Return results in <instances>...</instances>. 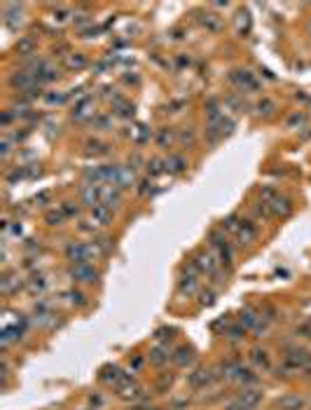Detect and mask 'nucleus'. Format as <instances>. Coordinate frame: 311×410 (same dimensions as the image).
<instances>
[{
    "mask_svg": "<svg viewBox=\"0 0 311 410\" xmlns=\"http://www.w3.org/2000/svg\"><path fill=\"white\" fill-rule=\"evenodd\" d=\"M262 401V392L255 387H244V392H239L234 398L225 403V410H255Z\"/></svg>",
    "mask_w": 311,
    "mask_h": 410,
    "instance_id": "nucleus-1",
    "label": "nucleus"
},
{
    "mask_svg": "<svg viewBox=\"0 0 311 410\" xmlns=\"http://www.w3.org/2000/svg\"><path fill=\"white\" fill-rule=\"evenodd\" d=\"M230 80L236 85V87H239V89H244V92H257V89H260V82L255 80V75H253L250 70H246V68H236V70H232Z\"/></svg>",
    "mask_w": 311,
    "mask_h": 410,
    "instance_id": "nucleus-2",
    "label": "nucleus"
},
{
    "mask_svg": "<svg viewBox=\"0 0 311 410\" xmlns=\"http://www.w3.org/2000/svg\"><path fill=\"white\" fill-rule=\"evenodd\" d=\"M283 363L297 368V371H304L311 363V352L304 349V347H293V349H288V354L283 357Z\"/></svg>",
    "mask_w": 311,
    "mask_h": 410,
    "instance_id": "nucleus-3",
    "label": "nucleus"
},
{
    "mask_svg": "<svg viewBox=\"0 0 311 410\" xmlns=\"http://www.w3.org/2000/svg\"><path fill=\"white\" fill-rule=\"evenodd\" d=\"M70 279L73 281H80V284H94L96 279H98V272H96L92 263H84V265H73L70 267Z\"/></svg>",
    "mask_w": 311,
    "mask_h": 410,
    "instance_id": "nucleus-4",
    "label": "nucleus"
},
{
    "mask_svg": "<svg viewBox=\"0 0 311 410\" xmlns=\"http://www.w3.org/2000/svg\"><path fill=\"white\" fill-rule=\"evenodd\" d=\"M234 237L239 239V244L241 246H248V244H253L257 237V230L255 225L250 223V221H246V218H239V223H236V227H234Z\"/></svg>",
    "mask_w": 311,
    "mask_h": 410,
    "instance_id": "nucleus-5",
    "label": "nucleus"
},
{
    "mask_svg": "<svg viewBox=\"0 0 311 410\" xmlns=\"http://www.w3.org/2000/svg\"><path fill=\"white\" fill-rule=\"evenodd\" d=\"M66 260H70L73 265H84L89 263V249L82 241H70L66 246Z\"/></svg>",
    "mask_w": 311,
    "mask_h": 410,
    "instance_id": "nucleus-6",
    "label": "nucleus"
},
{
    "mask_svg": "<svg viewBox=\"0 0 311 410\" xmlns=\"http://www.w3.org/2000/svg\"><path fill=\"white\" fill-rule=\"evenodd\" d=\"M218 375L213 371H208V368H197L194 373H189L187 375V384L192 389H203L206 384H211L216 380Z\"/></svg>",
    "mask_w": 311,
    "mask_h": 410,
    "instance_id": "nucleus-7",
    "label": "nucleus"
},
{
    "mask_svg": "<svg viewBox=\"0 0 311 410\" xmlns=\"http://www.w3.org/2000/svg\"><path fill=\"white\" fill-rule=\"evenodd\" d=\"M2 17H5V26L7 28H19L24 24V7L21 5H5Z\"/></svg>",
    "mask_w": 311,
    "mask_h": 410,
    "instance_id": "nucleus-8",
    "label": "nucleus"
},
{
    "mask_svg": "<svg viewBox=\"0 0 311 410\" xmlns=\"http://www.w3.org/2000/svg\"><path fill=\"white\" fill-rule=\"evenodd\" d=\"M80 202L82 206H87V209H96L98 204H101V188L98 186H84L80 190Z\"/></svg>",
    "mask_w": 311,
    "mask_h": 410,
    "instance_id": "nucleus-9",
    "label": "nucleus"
},
{
    "mask_svg": "<svg viewBox=\"0 0 311 410\" xmlns=\"http://www.w3.org/2000/svg\"><path fill=\"white\" fill-rule=\"evenodd\" d=\"M101 204L108 206V209L120 206L122 204V190L117 186H103L101 188Z\"/></svg>",
    "mask_w": 311,
    "mask_h": 410,
    "instance_id": "nucleus-10",
    "label": "nucleus"
},
{
    "mask_svg": "<svg viewBox=\"0 0 311 410\" xmlns=\"http://www.w3.org/2000/svg\"><path fill=\"white\" fill-rule=\"evenodd\" d=\"M267 206H269L271 216H281V218H285V216H290V213H293V202H290L288 197H281V195L271 199Z\"/></svg>",
    "mask_w": 311,
    "mask_h": 410,
    "instance_id": "nucleus-11",
    "label": "nucleus"
},
{
    "mask_svg": "<svg viewBox=\"0 0 311 410\" xmlns=\"http://www.w3.org/2000/svg\"><path fill=\"white\" fill-rule=\"evenodd\" d=\"M173 357L171 354V349H169V344H159V347H155V349H150V363L152 366H157V368H162L164 363H169V359Z\"/></svg>",
    "mask_w": 311,
    "mask_h": 410,
    "instance_id": "nucleus-12",
    "label": "nucleus"
},
{
    "mask_svg": "<svg viewBox=\"0 0 311 410\" xmlns=\"http://www.w3.org/2000/svg\"><path fill=\"white\" fill-rule=\"evenodd\" d=\"M218 263H220V260H216L211 253H206V251H199L197 256H194V265H197L202 272H208V274H213V272H216Z\"/></svg>",
    "mask_w": 311,
    "mask_h": 410,
    "instance_id": "nucleus-13",
    "label": "nucleus"
},
{
    "mask_svg": "<svg viewBox=\"0 0 311 410\" xmlns=\"http://www.w3.org/2000/svg\"><path fill=\"white\" fill-rule=\"evenodd\" d=\"M98 377H101V382L115 384V387H117V384L122 382L124 373H122V368H120V366H103V368H101V375H98Z\"/></svg>",
    "mask_w": 311,
    "mask_h": 410,
    "instance_id": "nucleus-14",
    "label": "nucleus"
},
{
    "mask_svg": "<svg viewBox=\"0 0 311 410\" xmlns=\"http://www.w3.org/2000/svg\"><path fill=\"white\" fill-rule=\"evenodd\" d=\"M248 359H250V363H253L255 368H260V371H269V368H271L269 354H267L264 349H260V347H255V349H250V354H248Z\"/></svg>",
    "mask_w": 311,
    "mask_h": 410,
    "instance_id": "nucleus-15",
    "label": "nucleus"
},
{
    "mask_svg": "<svg viewBox=\"0 0 311 410\" xmlns=\"http://www.w3.org/2000/svg\"><path fill=\"white\" fill-rule=\"evenodd\" d=\"M92 108H94V101H92V96H80L78 99V103L73 108V118L75 120H84L92 115Z\"/></svg>",
    "mask_w": 311,
    "mask_h": 410,
    "instance_id": "nucleus-16",
    "label": "nucleus"
},
{
    "mask_svg": "<svg viewBox=\"0 0 311 410\" xmlns=\"http://www.w3.org/2000/svg\"><path fill=\"white\" fill-rule=\"evenodd\" d=\"M199 21H202V26L206 31H211V33H220L222 31V19L213 12H202L199 14Z\"/></svg>",
    "mask_w": 311,
    "mask_h": 410,
    "instance_id": "nucleus-17",
    "label": "nucleus"
},
{
    "mask_svg": "<svg viewBox=\"0 0 311 410\" xmlns=\"http://www.w3.org/2000/svg\"><path fill=\"white\" fill-rule=\"evenodd\" d=\"M164 164H166V171H171V173H183L187 169V159L183 157V155H176V153H171L169 157L164 159Z\"/></svg>",
    "mask_w": 311,
    "mask_h": 410,
    "instance_id": "nucleus-18",
    "label": "nucleus"
},
{
    "mask_svg": "<svg viewBox=\"0 0 311 410\" xmlns=\"http://www.w3.org/2000/svg\"><path fill=\"white\" fill-rule=\"evenodd\" d=\"M197 289H199V281H197V277L194 274H187V277H180L178 279V293L180 295H192V293H197Z\"/></svg>",
    "mask_w": 311,
    "mask_h": 410,
    "instance_id": "nucleus-19",
    "label": "nucleus"
},
{
    "mask_svg": "<svg viewBox=\"0 0 311 410\" xmlns=\"http://www.w3.org/2000/svg\"><path fill=\"white\" fill-rule=\"evenodd\" d=\"M279 408L281 410H302L304 408V398L297 394H285L279 398Z\"/></svg>",
    "mask_w": 311,
    "mask_h": 410,
    "instance_id": "nucleus-20",
    "label": "nucleus"
},
{
    "mask_svg": "<svg viewBox=\"0 0 311 410\" xmlns=\"http://www.w3.org/2000/svg\"><path fill=\"white\" fill-rule=\"evenodd\" d=\"M92 221H94V225H110L112 223V213H110L108 206H103V204H98L96 209H92Z\"/></svg>",
    "mask_w": 311,
    "mask_h": 410,
    "instance_id": "nucleus-21",
    "label": "nucleus"
},
{
    "mask_svg": "<svg viewBox=\"0 0 311 410\" xmlns=\"http://www.w3.org/2000/svg\"><path fill=\"white\" fill-rule=\"evenodd\" d=\"M257 321H260V317H257V312L253 309V307H244V309H241V314H239V324L244 326L246 331H248V328L253 331Z\"/></svg>",
    "mask_w": 311,
    "mask_h": 410,
    "instance_id": "nucleus-22",
    "label": "nucleus"
},
{
    "mask_svg": "<svg viewBox=\"0 0 311 410\" xmlns=\"http://www.w3.org/2000/svg\"><path fill=\"white\" fill-rule=\"evenodd\" d=\"M171 359H173V363H176V366L183 368V366H189V363L194 361V354H192V349H189V347H178Z\"/></svg>",
    "mask_w": 311,
    "mask_h": 410,
    "instance_id": "nucleus-23",
    "label": "nucleus"
},
{
    "mask_svg": "<svg viewBox=\"0 0 311 410\" xmlns=\"http://www.w3.org/2000/svg\"><path fill=\"white\" fill-rule=\"evenodd\" d=\"M136 183V173L131 167H122V171H120V178H117V183L115 186L120 188V190H129V188Z\"/></svg>",
    "mask_w": 311,
    "mask_h": 410,
    "instance_id": "nucleus-24",
    "label": "nucleus"
},
{
    "mask_svg": "<svg viewBox=\"0 0 311 410\" xmlns=\"http://www.w3.org/2000/svg\"><path fill=\"white\" fill-rule=\"evenodd\" d=\"M208 241H211V246H213L218 253L225 251V249L230 246V244H227V237H225V232H220V230H211V232H208Z\"/></svg>",
    "mask_w": 311,
    "mask_h": 410,
    "instance_id": "nucleus-25",
    "label": "nucleus"
},
{
    "mask_svg": "<svg viewBox=\"0 0 311 410\" xmlns=\"http://www.w3.org/2000/svg\"><path fill=\"white\" fill-rule=\"evenodd\" d=\"M61 78V73H59V68H54V66H49V64H47V66L42 68L40 73H38V75H35V80H38V82H56V80Z\"/></svg>",
    "mask_w": 311,
    "mask_h": 410,
    "instance_id": "nucleus-26",
    "label": "nucleus"
},
{
    "mask_svg": "<svg viewBox=\"0 0 311 410\" xmlns=\"http://www.w3.org/2000/svg\"><path fill=\"white\" fill-rule=\"evenodd\" d=\"M87 64H89V61H87V56H84V54H68L66 56V66L70 68V70H82V68H87Z\"/></svg>",
    "mask_w": 311,
    "mask_h": 410,
    "instance_id": "nucleus-27",
    "label": "nucleus"
},
{
    "mask_svg": "<svg viewBox=\"0 0 311 410\" xmlns=\"http://www.w3.org/2000/svg\"><path fill=\"white\" fill-rule=\"evenodd\" d=\"M148 176L150 178H157V176H162L164 171H166V164H164V159H159V157H152V159H148Z\"/></svg>",
    "mask_w": 311,
    "mask_h": 410,
    "instance_id": "nucleus-28",
    "label": "nucleus"
},
{
    "mask_svg": "<svg viewBox=\"0 0 311 410\" xmlns=\"http://www.w3.org/2000/svg\"><path fill=\"white\" fill-rule=\"evenodd\" d=\"M16 52L21 54V56H31V54L35 52V40L31 38V35L19 38V42H16Z\"/></svg>",
    "mask_w": 311,
    "mask_h": 410,
    "instance_id": "nucleus-29",
    "label": "nucleus"
},
{
    "mask_svg": "<svg viewBox=\"0 0 311 410\" xmlns=\"http://www.w3.org/2000/svg\"><path fill=\"white\" fill-rule=\"evenodd\" d=\"M45 289H47V279H45V274H33V277L28 279V291L31 293H38V295H40Z\"/></svg>",
    "mask_w": 311,
    "mask_h": 410,
    "instance_id": "nucleus-30",
    "label": "nucleus"
},
{
    "mask_svg": "<svg viewBox=\"0 0 311 410\" xmlns=\"http://www.w3.org/2000/svg\"><path fill=\"white\" fill-rule=\"evenodd\" d=\"M157 146L159 148H171V143H173V129H169V127H162L159 132H157Z\"/></svg>",
    "mask_w": 311,
    "mask_h": 410,
    "instance_id": "nucleus-31",
    "label": "nucleus"
},
{
    "mask_svg": "<svg viewBox=\"0 0 311 410\" xmlns=\"http://www.w3.org/2000/svg\"><path fill=\"white\" fill-rule=\"evenodd\" d=\"M115 108H117V115H122V118H134V113H136V108L131 103H126L122 96L115 99Z\"/></svg>",
    "mask_w": 311,
    "mask_h": 410,
    "instance_id": "nucleus-32",
    "label": "nucleus"
},
{
    "mask_svg": "<svg viewBox=\"0 0 311 410\" xmlns=\"http://www.w3.org/2000/svg\"><path fill=\"white\" fill-rule=\"evenodd\" d=\"M63 298H66L70 305H78V307H82V305H87V295L82 291H78V289H70V291L63 293Z\"/></svg>",
    "mask_w": 311,
    "mask_h": 410,
    "instance_id": "nucleus-33",
    "label": "nucleus"
},
{
    "mask_svg": "<svg viewBox=\"0 0 311 410\" xmlns=\"http://www.w3.org/2000/svg\"><path fill=\"white\" fill-rule=\"evenodd\" d=\"M285 124H288V129H299V127H304L307 124V115L304 113H290L288 120H285Z\"/></svg>",
    "mask_w": 311,
    "mask_h": 410,
    "instance_id": "nucleus-34",
    "label": "nucleus"
},
{
    "mask_svg": "<svg viewBox=\"0 0 311 410\" xmlns=\"http://www.w3.org/2000/svg\"><path fill=\"white\" fill-rule=\"evenodd\" d=\"M236 24H239V33H241V35H248V33H250V26H253L250 14H248V12H239V14H236Z\"/></svg>",
    "mask_w": 311,
    "mask_h": 410,
    "instance_id": "nucleus-35",
    "label": "nucleus"
},
{
    "mask_svg": "<svg viewBox=\"0 0 311 410\" xmlns=\"http://www.w3.org/2000/svg\"><path fill=\"white\" fill-rule=\"evenodd\" d=\"M87 181H92V186H98V183H106V176H103V167H94V169H87L84 171Z\"/></svg>",
    "mask_w": 311,
    "mask_h": 410,
    "instance_id": "nucleus-36",
    "label": "nucleus"
},
{
    "mask_svg": "<svg viewBox=\"0 0 311 410\" xmlns=\"http://www.w3.org/2000/svg\"><path fill=\"white\" fill-rule=\"evenodd\" d=\"M150 136H152V134H150V127L140 124V127L134 132V143L136 146H145V143L150 141Z\"/></svg>",
    "mask_w": 311,
    "mask_h": 410,
    "instance_id": "nucleus-37",
    "label": "nucleus"
},
{
    "mask_svg": "<svg viewBox=\"0 0 311 410\" xmlns=\"http://www.w3.org/2000/svg\"><path fill=\"white\" fill-rule=\"evenodd\" d=\"M244 335H246V328L241 326V324H234V326H230V328H227V333H225V338H227L230 342L244 340Z\"/></svg>",
    "mask_w": 311,
    "mask_h": 410,
    "instance_id": "nucleus-38",
    "label": "nucleus"
},
{
    "mask_svg": "<svg viewBox=\"0 0 311 410\" xmlns=\"http://www.w3.org/2000/svg\"><path fill=\"white\" fill-rule=\"evenodd\" d=\"M255 110L260 113V115H264V118H267V115H271V113L276 110V103H274L271 99H262V101H257Z\"/></svg>",
    "mask_w": 311,
    "mask_h": 410,
    "instance_id": "nucleus-39",
    "label": "nucleus"
},
{
    "mask_svg": "<svg viewBox=\"0 0 311 410\" xmlns=\"http://www.w3.org/2000/svg\"><path fill=\"white\" fill-rule=\"evenodd\" d=\"M63 221H66V216H63L61 209H59V211H47V216H45V223L52 225V227H54V225H61Z\"/></svg>",
    "mask_w": 311,
    "mask_h": 410,
    "instance_id": "nucleus-40",
    "label": "nucleus"
},
{
    "mask_svg": "<svg viewBox=\"0 0 311 410\" xmlns=\"http://www.w3.org/2000/svg\"><path fill=\"white\" fill-rule=\"evenodd\" d=\"M87 148H89V153H94V155H106L110 150L108 143H101V141H87Z\"/></svg>",
    "mask_w": 311,
    "mask_h": 410,
    "instance_id": "nucleus-41",
    "label": "nucleus"
},
{
    "mask_svg": "<svg viewBox=\"0 0 311 410\" xmlns=\"http://www.w3.org/2000/svg\"><path fill=\"white\" fill-rule=\"evenodd\" d=\"M14 284H19V279L14 277V274H5V279H2V293L10 295L12 289H14Z\"/></svg>",
    "mask_w": 311,
    "mask_h": 410,
    "instance_id": "nucleus-42",
    "label": "nucleus"
},
{
    "mask_svg": "<svg viewBox=\"0 0 311 410\" xmlns=\"http://www.w3.org/2000/svg\"><path fill=\"white\" fill-rule=\"evenodd\" d=\"M269 324H271V321H267L264 317H260V321H257V324H255V328H253V333H255V338H262L264 333L269 331Z\"/></svg>",
    "mask_w": 311,
    "mask_h": 410,
    "instance_id": "nucleus-43",
    "label": "nucleus"
},
{
    "mask_svg": "<svg viewBox=\"0 0 311 410\" xmlns=\"http://www.w3.org/2000/svg\"><path fill=\"white\" fill-rule=\"evenodd\" d=\"M260 197L264 199V202H271L274 197H279V192H276L274 186H264V188H260Z\"/></svg>",
    "mask_w": 311,
    "mask_h": 410,
    "instance_id": "nucleus-44",
    "label": "nucleus"
},
{
    "mask_svg": "<svg viewBox=\"0 0 311 410\" xmlns=\"http://www.w3.org/2000/svg\"><path fill=\"white\" fill-rule=\"evenodd\" d=\"M33 202H35L38 206H45V204H49V202H52V192H49V190H40V192L35 195Z\"/></svg>",
    "mask_w": 311,
    "mask_h": 410,
    "instance_id": "nucleus-45",
    "label": "nucleus"
},
{
    "mask_svg": "<svg viewBox=\"0 0 311 410\" xmlns=\"http://www.w3.org/2000/svg\"><path fill=\"white\" fill-rule=\"evenodd\" d=\"M61 211H63V216H66V218H75V216H80V209H78L75 204H70V202L61 204Z\"/></svg>",
    "mask_w": 311,
    "mask_h": 410,
    "instance_id": "nucleus-46",
    "label": "nucleus"
},
{
    "mask_svg": "<svg viewBox=\"0 0 311 410\" xmlns=\"http://www.w3.org/2000/svg\"><path fill=\"white\" fill-rule=\"evenodd\" d=\"M73 21H75L78 26H87V24H92V14H89V12L73 14Z\"/></svg>",
    "mask_w": 311,
    "mask_h": 410,
    "instance_id": "nucleus-47",
    "label": "nucleus"
},
{
    "mask_svg": "<svg viewBox=\"0 0 311 410\" xmlns=\"http://www.w3.org/2000/svg\"><path fill=\"white\" fill-rule=\"evenodd\" d=\"M66 101V94H45V103H49V106H54V103H63Z\"/></svg>",
    "mask_w": 311,
    "mask_h": 410,
    "instance_id": "nucleus-48",
    "label": "nucleus"
},
{
    "mask_svg": "<svg viewBox=\"0 0 311 410\" xmlns=\"http://www.w3.org/2000/svg\"><path fill=\"white\" fill-rule=\"evenodd\" d=\"M173 328H157V333H155V338H157V340H171V338H173Z\"/></svg>",
    "mask_w": 311,
    "mask_h": 410,
    "instance_id": "nucleus-49",
    "label": "nucleus"
},
{
    "mask_svg": "<svg viewBox=\"0 0 311 410\" xmlns=\"http://www.w3.org/2000/svg\"><path fill=\"white\" fill-rule=\"evenodd\" d=\"M213 300H216V293H211V291H203L202 295H199V305H202V307L213 305Z\"/></svg>",
    "mask_w": 311,
    "mask_h": 410,
    "instance_id": "nucleus-50",
    "label": "nucleus"
},
{
    "mask_svg": "<svg viewBox=\"0 0 311 410\" xmlns=\"http://www.w3.org/2000/svg\"><path fill=\"white\" fill-rule=\"evenodd\" d=\"M2 157H7V155H10V150H12V138H10V134H5V136H2Z\"/></svg>",
    "mask_w": 311,
    "mask_h": 410,
    "instance_id": "nucleus-51",
    "label": "nucleus"
},
{
    "mask_svg": "<svg viewBox=\"0 0 311 410\" xmlns=\"http://www.w3.org/2000/svg\"><path fill=\"white\" fill-rule=\"evenodd\" d=\"M150 190H152V183H150V178H145V181H140L138 183V195H150Z\"/></svg>",
    "mask_w": 311,
    "mask_h": 410,
    "instance_id": "nucleus-52",
    "label": "nucleus"
},
{
    "mask_svg": "<svg viewBox=\"0 0 311 410\" xmlns=\"http://www.w3.org/2000/svg\"><path fill=\"white\" fill-rule=\"evenodd\" d=\"M68 17H70V10H66V7H61L59 12H54V19H56V21H66Z\"/></svg>",
    "mask_w": 311,
    "mask_h": 410,
    "instance_id": "nucleus-53",
    "label": "nucleus"
},
{
    "mask_svg": "<svg viewBox=\"0 0 311 410\" xmlns=\"http://www.w3.org/2000/svg\"><path fill=\"white\" fill-rule=\"evenodd\" d=\"M140 366H143V359H140V357H134V361H131V366H129V371L134 373V371H138Z\"/></svg>",
    "mask_w": 311,
    "mask_h": 410,
    "instance_id": "nucleus-54",
    "label": "nucleus"
},
{
    "mask_svg": "<svg viewBox=\"0 0 311 410\" xmlns=\"http://www.w3.org/2000/svg\"><path fill=\"white\" fill-rule=\"evenodd\" d=\"M180 141L183 143H194V136H192V132H183L180 134Z\"/></svg>",
    "mask_w": 311,
    "mask_h": 410,
    "instance_id": "nucleus-55",
    "label": "nucleus"
},
{
    "mask_svg": "<svg viewBox=\"0 0 311 410\" xmlns=\"http://www.w3.org/2000/svg\"><path fill=\"white\" fill-rule=\"evenodd\" d=\"M10 122H12V113H10V110H5V113H2V124L7 127Z\"/></svg>",
    "mask_w": 311,
    "mask_h": 410,
    "instance_id": "nucleus-56",
    "label": "nucleus"
},
{
    "mask_svg": "<svg viewBox=\"0 0 311 410\" xmlns=\"http://www.w3.org/2000/svg\"><path fill=\"white\" fill-rule=\"evenodd\" d=\"M171 40H183V31H180V28H176V31L171 33Z\"/></svg>",
    "mask_w": 311,
    "mask_h": 410,
    "instance_id": "nucleus-57",
    "label": "nucleus"
},
{
    "mask_svg": "<svg viewBox=\"0 0 311 410\" xmlns=\"http://www.w3.org/2000/svg\"><path fill=\"white\" fill-rule=\"evenodd\" d=\"M89 401H92V403H94L96 408H98V406H101V403H103V398H101V396H92V398H89Z\"/></svg>",
    "mask_w": 311,
    "mask_h": 410,
    "instance_id": "nucleus-58",
    "label": "nucleus"
},
{
    "mask_svg": "<svg viewBox=\"0 0 311 410\" xmlns=\"http://www.w3.org/2000/svg\"><path fill=\"white\" fill-rule=\"evenodd\" d=\"M309 31H311V24H309Z\"/></svg>",
    "mask_w": 311,
    "mask_h": 410,
    "instance_id": "nucleus-59",
    "label": "nucleus"
}]
</instances>
